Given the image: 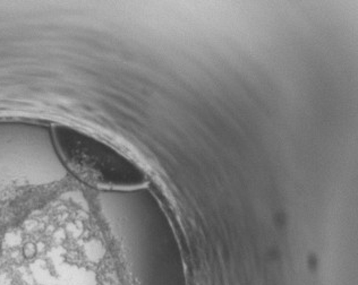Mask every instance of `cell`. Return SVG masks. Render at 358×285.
Returning a JSON list of instances; mask_svg holds the SVG:
<instances>
[{
    "mask_svg": "<svg viewBox=\"0 0 358 285\" xmlns=\"http://www.w3.org/2000/svg\"><path fill=\"white\" fill-rule=\"evenodd\" d=\"M58 154L76 180L99 189L143 187L147 175L138 164L107 142L71 126H56Z\"/></svg>",
    "mask_w": 358,
    "mask_h": 285,
    "instance_id": "1",
    "label": "cell"
}]
</instances>
